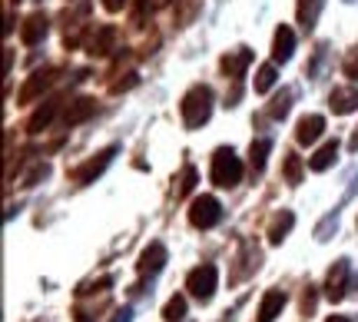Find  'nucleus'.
I'll return each instance as SVG.
<instances>
[{
	"label": "nucleus",
	"mask_w": 358,
	"mask_h": 322,
	"mask_svg": "<svg viewBox=\"0 0 358 322\" xmlns=\"http://www.w3.org/2000/svg\"><path fill=\"white\" fill-rule=\"evenodd\" d=\"M322 133H325V116L306 113L299 120V127H295V140L302 143V146H312V143L322 140Z\"/></svg>",
	"instance_id": "obj_8"
},
{
	"label": "nucleus",
	"mask_w": 358,
	"mask_h": 322,
	"mask_svg": "<svg viewBox=\"0 0 358 322\" xmlns=\"http://www.w3.org/2000/svg\"><path fill=\"white\" fill-rule=\"evenodd\" d=\"M47 30H50V20H47V13H30L24 24H20V40H24L27 47H37V43H43Z\"/></svg>",
	"instance_id": "obj_9"
},
{
	"label": "nucleus",
	"mask_w": 358,
	"mask_h": 322,
	"mask_svg": "<svg viewBox=\"0 0 358 322\" xmlns=\"http://www.w3.org/2000/svg\"><path fill=\"white\" fill-rule=\"evenodd\" d=\"M249 64H252V50H249V47H239L236 53L222 57V70H226V77H243V70Z\"/></svg>",
	"instance_id": "obj_18"
},
{
	"label": "nucleus",
	"mask_w": 358,
	"mask_h": 322,
	"mask_svg": "<svg viewBox=\"0 0 358 322\" xmlns=\"http://www.w3.org/2000/svg\"><path fill=\"white\" fill-rule=\"evenodd\" d=\"M325 322H355V319H352V316H329Z\"/></svg>",
	"instance_id": "obj_33"
},
{
	"label": "nucleus",
	"mask_w": 358,
	"mask_h": 322,
	"mask_svg": "<svg viewBox=\"0 0 358 322\" xmlns=\"http://www.w3.org/2000/svg\"><path fill=\"white\" fill-rule=\"evenodd\" d=\"M338 150H342V146H338V140H325L319 150H315V156L308 160V169H312V173H325V169L338 160Z\"/></svg>",
	"instance_id": "obj_14"
},
{
	"label": "nucleus",
	"mask_w": 358,
	"mask_h": 322,
	"mask_svg": "<svg viewBox=\"0 0 358 322\" xmlns=\"http://www.w3.org/2000/svg\"><path fill=\"white\" fill-rule=\"evenodd\" d=\"M182 316H186V299H182V296H173L166 302V309H163V319H166V322H179Z\"/></svg>",
	"instance_id": "obj_26"
},
{
	"label": "nucleus",
	"mask_w": 358,
	"mask_h": 322,
	"mask_svg": "<svg viewBox=\"0 0 358 322\" xmlns=\"http://www.w3.org/2000/svg\"><path fill=\"white\" fill-rule=\"evenodd\" d=\"M57 74H60L57 66H43V70H37V74H34V77H30L24 87H20V97H17V100H20V104H34L40 93L50 90V87H53Z\"/></svg>",
	"instance_id": "obj_6"
},
{
	"label": "nucleus",
	"mask_w": 358,
	"mask_h": 322,
	"mask_svg": "<svg viewBox=\"0 0 358 322\" xmlns=\"http://www.w3.org/2000/svg\"><path fill=\"white\" fill-rule=\"evenodd\" d=\"M123 4H127V0H103L106 10H123Z\"/></svg>",
	"instance_id": "obj_30"
},
{
	"label": "nucleus",
	"mask_w": 358,
	"mask_h": 322,
	"mask_svg": "<svg viewBox=\"0 0 358 322\" xmlns=\"http://www.w3.org/2000/svg\"><path fill=\"white\" fill-rule=\"evenodd\" d=\"M96 113V100H90V97H80V100H73V106L64 113V127H77V123H83V120H90V116Z\"/></svg>",
	"instance_id": "obj_15"
},
{
	"label": "nucleus",
	"mask_w": 358,
	"mask_h": 322,
	"mask_svg": "<svg viewBox=\"0 0 358 322\" xmlns=\"http://www.w3.org/2000/svg\"><path fill=\"white\" fill-rule=\"evenodd\" d=\"M292 226H295V213H289V209H282L279 216L272 219V226H268V243L272 246H279L289 232H292Z\"/></svg>",
	"instance_id": "obj_19"
},
{
	"label": "nucleus",
	"mask_w": 358,
	"mask_h": 322,
	"mask_svg": "<svg viewBox=\"0 0 358 322\" xmlns=\"http://www.w3.org/2000/svg\"><path fill=\"white\" fill-rule=\"evenodd\" d=\"M322 7H325V0H299V7H295V17H299L302 30H312V27L319 24Z\"/></svg>",
	"instance_id": "obj_17"
},
{
	"label": "nucleus",
	"mask_w": 358,
	"mask_h": 322,
	"mask_svg": "<svg viewBox=\"0 0 358 322\" xmlns=\"http://www.w3.org/2000/svg\"><path fill=\"white\" fill-rule=\"evenodd\" d=\"M129 319H133V309H129V306H127V309L116 312V322H129Z\"/></svg>",
	"instance_id": "obj_31"
},
{
	"label": "nucleus",
	"mask_w": 358,
	"mask_h": 322,
	"mask_svg": "<svg viewBox=\"0 0 358 322\" xmlns=\"http://www.w3.org/2000/svg\"><path fill=\"white\" fill-rule=\"evenodd\" d=\"M292 100H295V90H282L275 100H272V106H268V116L272 120H285V113L292 110Z\"/></svg>",
	"instance_id": "obj_23"
},
{
	"label": "nucleus",
	"mask_w": 358,
	"mask_h": 322,
	"mask_svg": "<svg viewBox=\"0 0 358 322\" xmlns=\"http://www.w3.org/2000/svg\"><path fill=\"white\" fill-rule=\"evenodd\" d=\"M83 322H87V319H83Z\"/></svg>",
	"instance_id": "obj_36"
},
{
	"label": "nucleus",
	"mask_w": 358,
	"mask_h": 322,
	"mask_svg": "<svg viewBox=\"0 0 358 322\" xmlns=\"http://www.w3.org/2000/svg\"><path fill=\"white\" fill-rule=\"evenodd\" d=\"M268 150H272V140H268V136L252 140V146H249V163H252V169H256V173H262V169H266Z\"/></svg>",
	"instance_id": "obj_20"
},
{
	"label": "nucleus",
	"mask_w": 358,
	"mask_h": 322,
	"mask_svg": "<svg viewBox=\"0 0 358 322\" xmlns=\"http://www.w3.org/2000/svg\"><path fill=\"white\" fill-rule=\"evenodd\" d=\"M345 4H352V0H345Z\"/></svg>",
	"instance_id": "obj_34"
},
{
	"label": "nucleus",
	"mask_w": 358,
	"mask_h": 322,
	"mask_svg": "<svg viewBox=\"0 0 358 322\" xmlns=\"http://www.w3.org/2000/svg\"><path fill=\"white\" fill-rule=\"evenodd\" d=\"M116 150H120V146H106V150H100V153L96 156H90L87 163H83V167H77L73 169V180L77 183H83V186H87V183H93L96 180V176H100L103 169L110 167V163H113V156H116Z\"/></svg>",
	"instance_id": "obj_5"
},
{
	"label": "nucleus",
	"mask_w": 358,
	"mask_h": 322,
	"mask_svg": "<svg viewBox=\"0 0 358 322\" xmlns=\"http://www.w3.org/2000/svg\"><path fill=\"white\" fill-rule=\"evenodd\" d=\"M192 186H196V169L186 167V169H182V183H179V196H186Z\"/></svg>",
	"instance_id": "obj_28"
},
{
	"label": "nucleus",
	"mask_w": 358,
	"mask_h": 322,
	"mask_svg": "<svg viewBox=\"0 0 358 322\" xmlns=\"http://www.w3.org/2000/svg\"><path fill=\"white\" fill-rule=\"evenodd\" d=\"M13 4H17V0H13Z\"/></svg>",
	"instance_id": "obj_35"
},
{
	"label": "nucleus",
	"mask_w": 358,
	"mask_h": 322,
	"mask_svg": "<svg viewBox=\"0 0 358 322\" xmlns=\"http://www.w3.org/2000/svg\"><path fill=\"white\" fill-rule=\"evenodd\" d=\"M275 80H279V74H275V60L272 64H262L256 70V80H252V87H256V93H268L272 87H275Z\"/></svg>",
	"instance_id": "obj_21"
},
{
	"label": "nucleus",
	"mask_w": 358,
	"mask_h": 322,
	"mask_svg": "<svg viewBox=\"0 0 358 322\" xmlns=\"http://www.w3.org/2000/svg\"><path fill=\"white\" fill-rule=\"evenodd\" d=\"M348 150H352V153H358V127H355V133H352V140H348Z\"/></svg>",
	"instance_id": "obj_32"
},
{
	"label": "nucleus",
	"mask_w": 358,
	"mask_h": 322,
	"mask_svg": "<svg viewBox=\"0 0 358 322\" xmlns=\"http://www.w3.org/2000/svg\"><path fill=\"white\" fill-rule=\"evenodd\" d=\"M329 106H332L335 116H348L358 110V90L355 87H335L329 93Z\"/></svg>",
	"instance_id": "obj_12"
},
{
	"label": "nucleus",
	"mask_w": 358,
	"mask_h": 322,
	"mask_svg": "<svg viewBox=\"0 0 358 322\" xmlns=\"http://www.w3.org/2000/svg\"><path fill=\"white\" fill-rule=\"evenodd\" d=\"M186 289H189L192 299L209 302V299L216 296V289H219V270L213 266V262H203V266L189 270V276H186Z\"/></svg>",
	"instance_id": "obj_3"
},
{
	"label": "nucleus",
	"mask_w": 358,
	"mask_h": 322,
	"mask_svg": "<svg viewBox=\"0 0 358 322\" xmlns=\"http://www.w3.org/2000/svg\"><path fill=\"white\" fill-rule=\"evenodd\" d=\"M222 219V203L216 196H196L189 203V223L196 230H213Z\"/></svg>",
	"instance_id": "obj_4"
},
{
	"label": "nucleus",
	"mask_w": 358,
	"mask_h": 322,
	"mask_svg": "<svg viewBox=\"0 0 358 322\" xmlns=\"http://www.w3.org/2000/svg\"><path fill=\"white\" fill-rule=\"evenodd\" d=\"M285 183L289 186L302 183V160H299V153H285Z\"/></svg>",
	"instance_id": "obj_24"
},
{
	"label": "nucleus",
	"mask_w": 358,
	"mask_h": 322,
	"mask_svg": "<svg viewBox=\"0 0 358 322\" xmlns=\"http://www.w3.org/2000/svg\"><path fill=\"white\" fill-rule=\"evenodd\" d=\"M166 259H169L166 246H163V243H150L146 249H143L140 262H136V270H140L143 276H156V272H159L163 266H166Z\"/></svg>",
	"instance_id": "obj_10"
},
{
	"label": "nucleus",
	"mask_w": 358,
	"mask_h": 322,
	"mask_svg": "<svg viewBox=\"0 0 358 322\" xmlns=\"http://www.w3.org/2000/svg\"><path fill=\"white\" fill-rule=\"evenodd\" d=\"M348 276H352L348 259H338V262L332 266V272H329V279H325V299H332V302L345 299V293H348Z\"/></svg>",
	"instance_id": "obj_7"
},
{
	"label": "nucleus",
	"mask_w": 358,
	"mask_h": 322,
	"mask_svg": "<svg viewBox=\"0 0 358 322\" xmlns=\"http://www.w3.org/2000/svg\"><path fill=\"white\" fill-rule=\"evenodd\" d=\"M179 113H182L186 130H199L203 123H209V116H213V90L206 83L189 87L186 97H182V104H179Z\"/></svg>",
	"instance_id": "obj_1"
},
{
	"label": "nucleus",
	"mask_w": 358,
	"mask_h": 322,
	"mask_svg": "<svg viewBox=\"0 0 358 322\" xmlns=\"http://www.w3.org/2000/svg\"><path fill=\"white\" fill-rule=\"evenodd\" d=\"M285 302H289V296L282 289H268L262 302H259V322H275L282 316V309H285Z\"/></svg>",
	"instance_id": "obj_13"
},
{
	"label": "nucleus",
	"mask_w": 358,
	"mask_h": 322,
	"mask_svg": "<svg viewBox=\"0 0 358 322\" xmlns=\"http://www.w3.org/2000/svg\"><path fill=\"white\" fill-rule=\"evenodd\" d=\"M342 74H345L352 83H358V47L345 57V64H342Z\"/></svg>",
	"instance_id": "obj_27"
},
{
	"label": "nucleus",
	"mask_w": 358,
	"mask_h": 322,
	"mask_svg": "<svg viewBox=\"0 0 358 322\" xmlns=\"http://www.w3.org/2000/svg\"><path fill=\"white\" fill-rule=\"evenodd\" d=\"M57 110H60V104H57V100H47L43 106H37V110H34V116L27 120V133H34V136H37L43 127H50V120L57 116Z\"/></svg>",
	"instance_id": "obj_16"
},
{
	"label": "nucleus",
	"mask_w": 358,
	"mask_h": 322,
	"mask_svg": "<svg viewBox=\"0 0 358 322\" xmlns=\"http://www.w3.org/2000/svg\"><path fill=\"white\" fill-rule=\"evenodd\" d=\"M47 173H50V167H47V163H40V167L34 169V173H30V176L24 180V186H37V183L43 180V176H47Z\"/></svg>",
	"instance_id": "obj_29"
},
{
	"label": "nucleus",
	"mask_w": 358,
	"mask_h": 322,
	"mask_svg": "<svg viewBox=\"0 0 358 322\" xmlns=\"http://www.w3.org/2000/svg\"><path fill=\"white\" fill-rule=\"evenodd\" d=\"M243 160L236 156L232 146H219L216 153H213V169H209V180L216 183L219 190H232V186H239L243 183Z\"/></svg>",
	"instance_id": "obj_2"
},
{
	"label": "nucleus",
	"mask_w": 358,
	"mask_h": 322,
	"mask_svg": "<svg viewBox=\"0 0 358 322\" xmlns=\"http://www.w3.org/2000/svg\"><path fill=\"white\" fill-rule=\"evenodd\" d=\"M335 230H338V209H332V213H329V216L315 226V239H319V243H325V239H332Z\"/></svg>",
	"instance_id": "obj_25"
},
{
	"label": "nucleus",
	"mask_w": 358,
	"mask_h": 322,
	"mask_svg": "<svg viewBox=\"0 0 358 322\" xmlns=\"http://www.w3.org/2000/svg\"><path fill=\"white\" fill-rule=\"evenodd\" d=\"M292 53H295V30L282 24L279 30H275V37H272V60H275V64H289Z\"/></svg>",
	"instance_id": "obj_11"
},
{
	"label": "nucleus",
	"mask_w": 358,
	"mask_h": 322,
	"mask_svg": "<svg viewBox=\"0 0 358 322\" xmlns=\"http://www.w3.org/2000/svg\"><path fill=\"white\" fill-rule=\"evenodd\" d=\"M113 40H116V30L113 27H103L100 34L93 37V43H90V53L93 57H106V53L113 50Z\"/></svg>",
	"instance_id": "obj_22"
}]
</instances>
